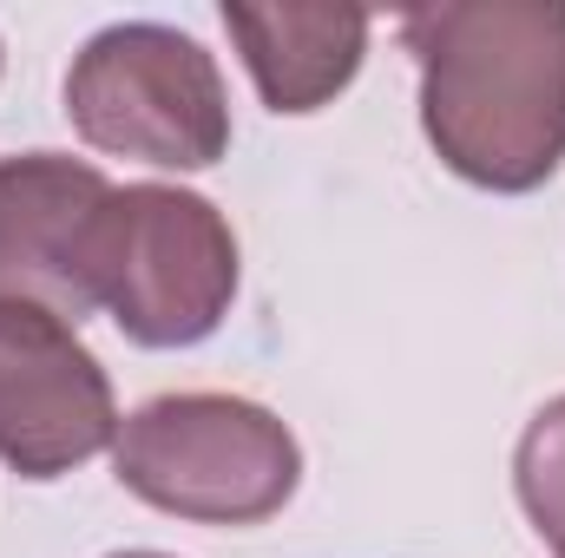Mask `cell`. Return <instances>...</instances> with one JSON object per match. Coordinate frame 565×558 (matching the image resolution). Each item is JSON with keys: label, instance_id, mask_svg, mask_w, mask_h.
I'll list each match as a JSON object with an SVG mask.
<instances>
[{"label": "cell", "instance_id": "cell-7", "mask_svg": "<svg viewBox=\"0 0 565 558\" xmlns=\"http://www.w3.org/2000/svg\"><path fill=\"white\" fill-rule=\"evenodd\" d=\"M224 33L237 40L270 112H322L369 53L362 7H224Z\"/></svg>", "mask_w": 565, "mask_h": 558}, {"label": "cell", "instance_id": "cell-6", "mask_svg": "<svg viewBox=\"0 0 565 558\" xmlns=\"http://www.w3.org/2000/svg\"><path fill=\"white\" fill-rule=\"evenodd\" d=\"M113 178L66 151L0 158V302H33L73 329L93 302V237L113 204Z\"/></svg>", "mask_w": 565, "mask_h": 558}, {"label": "cell", "instance_id": "cell-4", "mask_svg": "<svg viewBox=\"0 0 565 558\" xmlns=\"http://www.w3.org/2000/svg\"><path fill=\"white\" fill-rule=\"evenodd\" d=\"M66 119L93 151L164 171H204L231 151V93L217 60L164 20L99 26L73 53Z\"/></svg>", "mask_w": 565, "mask_h": 558}, {"label": "cell", "instance_id": "cell-9", "mask_svg": "<svg viewBox=\"0 0 565 558\" xmlns=\"http://www.w3.org/2000/svg\"><path fill=\"white\" fill-rule=\"evenodd\" d=\"M113 558H171V552H113Z\"/></svg>", "mask_w": 565, "mask_h": 558}, {"label": "cell", "instance_id": "cell-8", "mask_svg": "<svg viewBox=\"0 0 565 558\" xmlns=\"http://www.w3.org/2000/svg\"><path fill=\"white\" fill-rule=\"evenodd\" d=\"M513 493H520L533 533L565 558V395L526 420V433L513 447Z\"/></svg>", "mask_w": 565, "mask_h": 558}, {"label": "cell", "instance_id": "cell-1", "mask_svg": "<svg viewBox=\"0 0 565 558\" xmlns=\"http://www.w3.org/2000/svg\"><path fill=\"white\" fill-rule=\"evenodd\" d=\"M434 158L500 197L565 164V0H440L402 13Z\"/></svg>", "mask_w": 565, "mask_h": 558}, {"label": "cell", "instance_id": "cell-2", "mask_svg": "<svg viewBox=\"0 0 565 558\" xmlns=\"http://www.w3.org/2000/svg\"><path fill=\"white\" fill-rule=\"evenodd\" d=\"M113 473L191 526H264L296 500L302 447L250 395H158L119 420Z\"/></svg>", "mask_w": 565, "mask_h": 558}, {"label": "cell", "instance_id": "cell-5", "mask_svg": "<svg viewBox=\"0 0 565 558\" xmlns=\"http://www.w3.org/2000/svg\"><path fill=\"white\" fill-rule=\"evenodd\" d=\"M119 440V408L79 329L33 302H0V460L60 480Z\"/></svg>", "mask_w": 565, "mask_h": 558}, {"label": "cell", "instance_id": "cell-3", "mask_svg": "<svg viewBox=\"0 0 565 558\" xmlns=\"http://www.w3.org/2000/svg\"><path fill=\"white\" fill-rule=\"evenodd\" d=\"M93 302L139 348H198L237 302L231 217L178 184L113 191L93 237Z\"/></svg>", "mask_w": 565, "mask_h": 558}]
</instances>
